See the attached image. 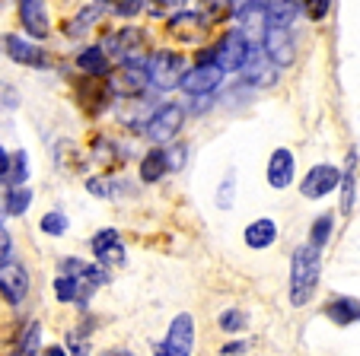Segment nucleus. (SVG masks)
<instances>
[{
  "label": "nucleus",
  "mask_w": 360,
  "mask_h": 356,
  "mask_svg": "<svg viewBox=\"0 0 360 356\" xmlns=\"http://www.w3.org/2000/svg\"><path fill=\"white\" fill-rule=\"evenodd\" d=\"M322 249H316L313 242L297 245L290 261V303L297 309H303L313 299L316 286H319V268H322Z\"/></svg>",
  "instance_id": "f257e3e1"
},
{
  "label": "nucleus",
  "mask_w": 360,
  "mask_h": 356,
  "mask_svg": "<svg viewBox=\"0 0 360 356\" xmlns=\"http://www.w3.org/2000/svg\"><path fill=\"white\" fill-rule=\"evenodd\" d=\"M185 74V58L176 51H157L153 58H150L147 64V77L150 83L157 89H172L179 86V80H182Z\"/></svg>",
  "instance_id": "f03ea898"
},
{
  "label": "nucleus",
  "mask_w": 360,
  "mask_h": 356,
  "mask_svg": "<svg viewBox=\"0 0 360 356\" xmlns=\"http://www.w3.org/2000/svg\"><path fill=\"white\" fill-rule=\"evenodd\" d=\"M191 343H195V322H191L188 312L172 318L169 324V337L163 343L153 347L157 356H191Z\"/></svg>",
  "instance_id": "7ed1b4c3"
},
{
  "label": "nucleus",
  "mask_w": 360,
  "mask_h": 356,
  "mask_svg": "<svg viewBox=\"0 0 360 356\" xmlns=\"http://www.w3.org/2000/svg\"><path fill=\"white\" fill-rule=\"evenodd\" d=\"M249 41H245L243 32H230L217 48H214V64H217L224 74H233V70H243L245 61H249Z\"/></svg>",
  "instance_id": "20e7f679"
},
{
  "label": "nucleus",
  "mask_w": 360,
  "mask_h": 356,
  "mask_svg": "<svg viewBox=\"0 0 360 356\" xmlns=\"http://www.w3.org/2000/svg\"><path fill=\"white\" fill-rule=\"evenodd\" d=\"M338 185H341V172H338V169L328 166V162H319V166H313L309 172H306L303 185H300V195L309 197V201H319V197L332 195Z\"/></svg>",
  "instance_id": "39448f33"
},
{
  "label": "nucleus",
  "mask_w": 360,
  "mask_h": 356,
  "mask_svg": "<svg viewBox=\"0 0 360 356\" xmlns=\"http://www.w3.org/2000/svg\"><path fill=\"white\" fill-rule=\"evenodd\" d=\"M220 80H224V70H220L214 61H201L198 67H191L188 74H182L179 86H182L188 95H207L217 89Z\"/></svg>",
  "instance_id": "423d86ee"
},
{
  "label": "nucleus",
  "mask_w": 360,
  "mask_h": 356,
  "mask_svg": "<svg viewBox=\"0 0 360 356\" xmlns=\"http://www.w3.org/2000/svg\"><path fill=\"white\" fill-rule=\"evenodd\" d=\"M29 293V274L16 261H0V296L10 305H20Z\"/></svg>",
  "instance_id": "0eeeda50"
},
{
  "label": "nucleus",
  "mask_w": 360,
  "mask_h": 356,
  "mask_svg": "<svg viewBox=\"0 0 360 356\" xmlns=\"http://www.w3.org/2000/svg\"><path fill=\"white\" fill-rule=\"evenodd\" d=\"M182 118H185V112L179 105H163L147 121V137L153 143H169L179 134V128H182Z\"/></svg>",
  "instance_id": "6e6552de"
},
{
  "label": "nucleus",
  "mask_w": 360,
  "mask_h": 356,
  "mask_svg": "<svg viewBox=\"0 0 360 356\" xmlns=\"http://www.w3.org/2000/svg\"><path fill=\"white\" fill-rule=\"evenodd\" d=\"M262 51L271 58L278 67H287L293 64L297 58V48H293V39H290V29H281V26H268L265 29V48Z\"/></svg>",
  "instance_id": "1a4fd4ad"
},
{
  "label": "nucleus",
  "mask_w": 360,
  "mask_h": 356,
  "mask_svg": "<svg viewBox=\"0 0 360 356\" xmlns=\"http://www.w3.org/2000/svg\"><path fill=\"white\" fill-rule=\"evenodd\" d=\"M245 80H249L252 86H274V83H278V64H274L265 51H249Z\"/></svg>",
  "instance_id": "9d476101"
},
{
  "label": "nucleus",
  "mask_w": 360,
  "mask_h": 356,
  "mask_svg": "<svg viewBox=\"0 0 360 356\" xmlns=\"http://www.w3.org/2000/svg\"><path fill=\"white\" fill-rule=\"evenodd\" d=\"M93 255L99 258V264H124V245L118 229H102L93 239Z\"/></svg>",
  "instance_id": "9b49d317"
},
{
  "label": "nucleus",
  "mask_w": 360,
  "mask_h": 356,
  "mask_svg": "<svg viewBox=\"0 0 360 356\" xmlns=\"http://www.w3.org/2000/svg\"><path fill=\"white\" fill-rule=\"evenodd\" d=\"M20 20L32 39H48V13L41 0H20Z\"/></svg>",
  "instance_id": "f8f14e48"
},
{
  "label": "nucleus",
  "mask_w": 360,
  "mask_h": 356,
  "mask_svg": "<svg viewBox=\"0 0 360 356\" xmlns=\"http://www.w3.org/2000/svg\"><path fill=\"white\" fill-rule=\"evenodd\" d=\"M4 48H7V54L16 64H26V67H45V51L35 48L32 41L20 39V35H7V39H4Z\"/></svg>",
  "instance_id": "ddd939ff"
},
{
  "label": "nucleus",
  "mask_w": 360,
  "mask_h": 356,
  "mask_svg": "<svg viewBox=\"0 0 360 356\" xmlns=\"http://www.w3.org/2000/svg\"><path fill=\"white\" fill-rule=\"evenodd\" d=\"M290 182H293V153L281 147V150H274L271 162H268V185L284 191Z\"/></svg>",
  "instance_id": "4468645a"
},
{
  "label": "nucleus",
  "mask_w": 360,
  "mask_h": 356,
  "mask_svg": "<svg viewBox=\"0 0 360 356\" xmlns=\"http://www.w3.org/2000/svg\"><path fill=\"white\" fill-rule=\"evenodd\" d=\"M147 70L141 67V64H128V67H122L118 70V77H112V89L115 93H122V95H134V93H141L143 86H147Z\"/></svg>",
  "instance_id": "2eb2a0df"
},
{
  "label": "nucleus",
  "mask_w": 360,
  "mask_h": 356,
  "mask_svg": "<svg viewBox=\"0 0 360 356\" xmlns=\"http://www.w3.org/2000/svg\"><path fill=\"white\" fill-rule=\"evenodd\" d=\"M326 315L332 318L338 328H347V324L360 322V299H351V296H341L335 303H328Z\"/></svg>",
  "instance_id": "dca6fc26"
},
{
  "label": "nucleus",
  "mask_w": 360,
  "mask_h": 356,
  "mask_svg": "<svg viewBox=\"0 0 360 356\" xmlns=\"http://www.w3.org/2000/svg\"><path fill=\"white\" fill-rule=\"evenodd\" d=\"M274 239H278L274 220H255L245 226V245H249V249H268Z\"/></svg>",
  "instance_id": "f3484780"
},
{
  "label": "nucleus",
  "mask_w": 360,
  "mask_h": 356,
  "mask_svg": "<svg viewBox=\"0 0 360 356\" xmlns=\"http://www.w3.org/2000/svg\"><path fill=\"white\" fill-rule=\"evenodd\" d=\"M166 172H169V162H166V150H153V153L143 156V162H141V178H143L147 185L160 182Z\"/></svg>",
  "instance_id": "a211bd4d"
},
{
  "label": "nucleus",
  "mask_w": 360,
  "mask_h": 356,
  "mask_svg": "<svg viewBox=\"0 0 360 356\" xmlns=\"http://www.w3.org/2000/svg\"><path fill=\"white\" fill-rule=\"evenodd\" d=\"M293 16H297V7L290 0H274L265 7V26H281V29H290Z\"/></svg>",
  "instance_id": "6ab92c4d"
},
{
  "label": "nucleus",
  "mask_w": 360,
  "mask_h": 356,
  "mask_svg": "<svg viewBox=\"0 0 360 356\" xmlns=\"http://www.w3.org/2000/svg\"><path fill=\"white\" fill-rule=\"evenodd\" d=\"M77 67L86 70V74L102 77L105 70H109V58H105V51H102V48H86V51L77 58Z\"/></svg>",
  "instance_id": "aec40b11"
},
{
  "label": "nucleus",
  "mask_w": 360,
  "mask_h": 356,
  "mask_svg": "<svg viewBox=\"0 0 360 356\" xmlns=\"http://www.w3.org/2000/svg\"><path fill=\"white\" fill-rule=\"evenodd\" d=\"M29 204H32V191H29L26 185H13V188L7 191V213L22 216L29 210Z\"/></svg>",
  "instance_id": "412c9836"
},
{
  "label": "nucleus",
  "mask_w": 360,
  "mask_h": 356,
  "mask_svg": "<svg viewBox=\"0 0 360 356\" xmlns=\"http://www.w3.org/2000/svg\"><path fill=\"white\" fill-rule=\"evenodd\" d=\"M26 175H29V159L22 150H16L13 156H10V166H7V175H4V182L10 185H26Z\"/></svg>",
  "instance_id": "4be33fe9"
},
{
  "label": "nucleus",
  "mask_w": 360,
  "mask_h": 356,
  "mask_svg": "<svg viewBox=\"0 0 360 356\" xmlns=\"http://www.w3.org/2000/svg\"><path fill=\"white\" fill-rule=\"evenodd\" d=\"M332 229H335V216L332 213H322L319 220L313 223V232H309V242L316 245V249H326L328 239H332Z\"/></svg>",
  "instance_id": "5701e85b"
},
{
  "label": "nucleus",
  "mask_w": 360,
  "mask_h": 356,
  "mask_svg": "<svg viewBox=\"0 0 360 356\" xmlns=\"http://www.w3.org/2000/svg\"><path fill=\"white\" fill-rule=\"evenodd\" d=\"M265 7H268V4H262V0H245L243 7L236 10V20L243 22V26H255V22H265Z\"/></svg>",
  "instance_id": "b1692460"
},
{
  "label": "nucleus",
  "mask_w": 360,
  "mask_h": 356,
  "mask_svg": "<svg viewBox=\"0 0 360 356\" xmlns=\"http://www.w3.org/2000/svg\"><path fill=\"white\" fill-rule=\"evenodd\" d=\"M354 166H357V156L351 153L347 169L341 172V185H338V188H345V197H341V210L345 213H351V207H354Z\"/></svg>",
  "instance_id": "393cba45"
},
{
  "label": "nucleus",
  "mask_w": 360,
  "mask_h": 356,
  "mask_svg": "<svg viewBox=\"0 0 360 356\" xmlns=\"http://www.w3.org/2000/svg\"><path fill=\"white\" fill-rule=\"evenodd\" d=\"M141 48V32L137 29H124V32H118L115 39H112V51L115 54H131Z\"/></svg>",
  "instance_id": "a878e982"
},
{
  "label": "nucleus",
  "mask_w": 360,
  "mask_h": 356,
  "mask_svg": "<svg viewBox=\"0 0 360 356\" xmlns=\"http://www.w3.org/2000/svg\"><path fill=\"white\" fill-rule=\"evenodd\" d=\"M55 293L61 303H77V296H80V283H77V277L70 274H61L55 280Z\"/></svg>",
  "instance_id": "bb28decb"
},
{
  "label": "nucleus",
  "mask_w": 360,
  "mask_h": 356,
  "mask_svg": "<svg viewBox=\"0 0 360 356\" xmlns=\"http://www.w3.org/2000/svg\"><path fill=\"white\" fill-rule=\"evenodd\" d=\"M41 232L45 235H64L68 232V216L61 210H51V213L41 216Z\"/></svg>",
  "instance_id": "cd10ccee"
},
{
  "label": "nucleus",
  "mask_w": 360,
  "mask_h": 356,
  "mask_svg": "<svg viewBox=\"0 0 360 356\" xmlns=\"http://www.w3.org/2000/svg\"><path fill=\"white\" fill-rule=\"evenodd\" d=\"M233 195H236V172H226V178H224V185H220V191H217V207L220 210H230L233 207Z\"/></svg>",
  "instance_id": "c85d7f7f"
},
{
  "label": "nucleus",
  "mask_w": 360,
  "mask_h": 356,
  "mask_svg": "<svg viewBox=\"0 0 360 356\" xmlns=\"http://www.w3.org/2000/svg\"><path fill=\"white\" fill-rule=\"evenodd\" d=\"M300 7H303V13L309 16L313 22L326 20L328 10H332V0H300Z\"/></svg>",
  "instance_id": "c756f323"
},
{
  "label": "nucleus",
  "mask_w": 360,
  "mask_h": 356,
  "mask_svg": "<svg viewBox=\"0 0 360 356\" xmlns=\"http://www.w3.org/2000/svg\"><path fill=\"white\" fill-rule=\"evenodd\" d=\"M220 328H224L226 334H236V331L245 328V315L239 309H226L224 315H220Z\"/></svg>",
  "instance_id": "7c9ffc66"
},
{
  "label": "nucleus",
  "mask_w": 360,
  "mask_h": 356,
  "mask_svg": "<svg viewBox=\"0 0 360 356\" xmlns=\"http://www.w3.org/2000/svg\"><path fill=\"white\" fill-rule=\"evenodd\" d=\"M39 341H41V328L39 324H29L26 328V337H22V347H20V356H32L39 350Z\"/></svg>",
  "instance_id": "2f4dec72"
},
{
  "label": "nucleus",
  "mask_w": 360,
  "mask_h": 356,
  "mask_svg": "<svg viewBox=\"0 0 360 356\" xmlns=\"http://www.w3.org/2000/svg\"><path fill=\"white\" fill-rule=\"evenodd\" d=\"M147 7L153 16H166V13H176V10L182 7V0H150Z\"/></svg>",
  "instance_id": "473e14b6"
},
{
  "label": "nucleus",
  "mask_w": 360,
  "mask_h": 356,
  "mask_svg": "<svg viewBox=\"0 0 360 356\" xmlns=\"http://www.w3.org/2000/svg\"><path fill=\"white\" fill-rule=\"evenodd\" d=\"M109 185H112V182H105V178H89L86 188H89V195H96V197H109V195H112Z\"/></svg>",
  "instance_id": "72a5a7b5"
},
{
  "label": "nucleus",
  "mask_w": 360,
  "mask_h": 356,
  "mask_svg": "<svg viewBox=\"0 0 360 356\" xmlns=\"http://www.w3.org/2000/svg\"><path fill=\"white\" fill-rule=\"evenodd\" d=\"M141 7H143V0H118V4H115V13L118 16H134Z\"/></svg>",
  "instance_id": "f704fd0d"
},
{
  "label": "nucleus",
  "mask_w": 360,
  "mask_h": 356,
  "mask_svg": "<svg viewBox=\"0 0 360 356\" xmlns=\"http://www.w3.org/2000/svg\"><path fill=\"white\" fill-rule=\"evenodd\" d=\"M10 251H13V239H10V232L4 229V223H0V261H7Z\"/></svg>",
  "instance_id": "c9c22d12"
},
{
  "label": "nucleus",
  "mask_w": 360,
  "mask_h": 356,
  "mask_svg": "<svg viewBox=\"0 0 360 356\" xmlns=\"http://www.w3.org/2000/svg\"><path fill=\"white\" fill-rule=\"evenodd\" d=\"M68 343H70V353H74V356H86V353H89V343H86V337H77V334H70V337H68Z\"/></svg>",
  "instance_id": "e433bc0d"
},
{
  "label": "nucleus",
  "mask_w": 360,
  "mask_h": 356,
  "mask_svg": "<svg viewBox=\"0 0 360 356\" xmlns=\"http://www.w3.org/2000/svg\"><path fill=\"white\" fill-rule=\"evenodd\" d=\"M166 162H169V169H182V162H185V147L166 150Z\"/></svg>",
  "instance_id": "4c0bfd02"
},
{
  "label": "nucleus",
  "mask_w": 360,
  "mask_h": 356,
  "mask_svg": "<svg viewBox=\"0 0 360 356\" xmlns=\"http://www.w3.org/2000/svg\"><path fill=\"white\" fill-rule=\"evenodd\" d=\"M249 350V343H226L224 347V356H230V353H245Z\"/></svg>",
  "instance_id": "58836bf2"
},
{
  "label": "nucleus",
  "mask_w": 360,
  "mask_h": 356,
  "mask_svg": "<svg viewBox=\"0 0 360 356\" xmlns=\"http://www.w3.org/2000/svg\"><path fill=\"white\" fill-rule=\"evenodd\" d=\"M7 166H10V153L0 150V182H4V175H7Z\"/></svg>",
  "instance_id": "ea45409f"
},
{
  "label": "nucleus",
  "mask_w": 360,
  "mask_h": 356,
  "mask_svg": "<svg viewBox=\"0 0 360 356\" xmlns=\"http://www.w3.org/2000/svg\"><path fill=\"white\" fill-rule=\"evenodd\" d=\"M7 216V191H0V223Z\"/></svg>",
  "instance_id": "a19ab883"
},
{
  "label": "nucleus",
  "mask_w": 360,
  "mask_h": 356,
  "mask_svg": "<svg viewBox=\"0 0 360 356\" xmlns=\"http://www.w3.org/2000/svg\"><path fill=\"white\" fill-rule=\"evenodd\" d=\"M102 356H134V353H128V350H105Z\"/></svg>",
  "instance_id": "79ce46f5"
},
{
  "label": "nucleus",
  "mask_w": 360,
  "mask_h": 356,
  "mask_svg": "<svg viewBox=\"0 0 360 356\" xmlns=\"http://www.w3.org/2000/svg\"><path fill=\"white\" fill-rule=\"evenodd\" d=\"M45 356H68V353L61 347H51V350H45Z\"/></svg>",
  "instance_id": "37998d69"
}]
</instances>
